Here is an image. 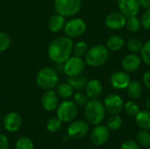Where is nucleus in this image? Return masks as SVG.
Returning <instances> with one entry per match:
<instances>
[{"instance_id": "f257e3e1", "label": "nucleus", "mask_w": 150, "mask_h": 149, "mask_svg": "<svg viewBox=\"0 0 150 149\" xmlns=\"http://www.w3.org/2000/svg\"><path fill=\"white\" fill-rule=\"evenodd\" d=\"M73 42L67 36H60L54 39L48 45L47 54L49 59L59 64L64 63L73 52Z\"/></svg>"}, {"instance_id": "f03ea898", "label": "nucleus", "mask_w": 150, "mask_h": 149, "mask_svg": "<svg viewBox=\"0 0 150 149\" xmlns=\"http://www.w3.org/2000/svg\"><path fill=\"white\" fill-rule=\"evenodd\" d=\"M105 108L104 104L98 99H91L89 101L84 109L85 119L89 124L93 126L99 125L105 117Z\"/></svg>"}, {"instance_id": "7ed1b4c3", "label": "nucleus", "mask_w": 150, "mask_h": 149, "mask_svg": "<svg viewBox=\"0 0 150 149\" xmlns=\"http://www.w3.org/2000/svg\"><path fill=\"white\" fill-rule=\"evenodd\" d=\"M109 59L108 48L101 44L93 46L88 49L85 54V63L91 67H100Z\"/></svg>"}, {"instance_id": "20e7f679", "label": "nucleus", "mask_w": 150, "mask_h": 149, "mask_svg": "<svg viewBox=\"0 0 150 149\" xmlns=\"http://www.w3.org/2000/svg\"><path fill=\"white\" fill-rule=\"evenodd\" d=\"M36 83L42 90H53L59 83L58 74L51 68H43L36 76Z\"/></svg>"}, {"instance_id": "39448f33", "label": "nucleus", "mask_w": 150, "mask_h": 149, "mask_svg": "<svg viewBox=\"0 0 150 149\" xmlns=\"http://www.w3.org/2000/svg\"><path fill=\"white\" fill-rule=\"evenodd\" d=\"M54 7L56 13L63 17L76 15L82 7V0H54Z\"/></svg>"}, {"instance_id": "423d86ee", "label": "nucleus", "mask_w": 150, "mask_h": 149, "mask_svg": "<svg viewBox=\"0 0 150 149\" xmlns=\"http://www.w3.org/2000/svg\"><path fill=\"white\" fill-rule=\"evenodd\" d=\"M85 68V61L79 56H70L63 66V71L67 76H76L82 75Z\"/></svg>"}, {"instance_id": "0eeeda50", "label": "nucleus", "mask_w": 150, "mask_h": 149, "mask_svg": "<svg viewBox=\"0 0 150 149\" xmlns=\"http://www.w3.org/2000/svg\"><path fill=\"white\" fill-rule=\"evenodd\" d=\"M77 112V106L76 103L72 101H63L57 107V118H59L62 122L73 121L76 117Z\"/></svg>"}, {"instance_id": "6e6552de", "label": "nucleus", "mask_w": 150, "mask_h": 149, "mask_svg": "<svg viewBox=\"0 0 150 149\" xmlns=\"http://www.w3.org/2000/svg\"><path fill=\"white\" fill-rule=\"evenodd\" d=\"M86 30L85 22L79 18H75L68 21L63 28L64 33L69 38H77L84 33Z\"/></svg>"}, {"instance_id": "1a4fd4ad", "label": "nucleus", "mask_w": 150, "mask_h": 149, "mask_svg": "<svg viewBox=\"0 0 150 149\" xmlns=\"http://www.w3.org/2000/svg\"><path fill=\"white\" fill-rule=\"evenodd\" d=\"M104 105L105 111L111 115H117L122 112L124 108V102L121 97L118 94H110L105 98Z\"/></svg>"}, {"instance_id": "9d476101", "label": "nucleus", "mask_w": 150, "mask_h": 149, "mask_svg": "<svg viewBox=\"0 0 150 149\" xmlns=\"http://www.w3.org/2000/svg\"><path fill=\"white\" fill-rule=\"evenodd\" d=\"M110 138V130L106 126L97 125L91 133V141L93 145L101 147L105 145Z\"/></svg>"}, {"instance_id": "9b49d317", "label": "nucleus", "mask_w": 150, "mask_h": 149, "mask_svg": "<svg viewBox=\"0 0 150 149\" xmlns=\"http://www.w3.org/2000/svg\"><path fill=\"white\" fill-rule=\"evenodd\" d=\"M118 7L126 18L136 16L141 10L138 0H118Z\"/></svg>"}, {"instance_id": "f8f14e48", "label": "nucleus", "mask_w": 150, "mask_h": 149, "mask_svg": "<svg viewBox=\"0 0 150 149\" xmlns=\"http://www.w3.org/2000/svg\"><path fill=\"white\" fill-rule=\"evenodd\" d=\"M89 125L83 120H76L68 127V134L72 139H82L88 133Z\"/></svg>"}, {"instance_id": "ddd939ff", "label": "nucleus", "mask_w": 150, "mask_h": 149, "mask_svg": "<svg viewBox=\"0 0 150 149\" xmlns=\"http://www.w3.org/2000/svg\"><path fill=\"white\" fill-rule=\"evenodd\" d=\"M131 82L129 74L127 71H116L110 78V83L114 89L123 90L127 89Z\"/></svg>"}, {"instance_id": "4468645a", "label": "nucleus", "mask_w": 150, "mask_h": 149, "mask_svg": "<svg viewBox=\"0 0 150 149\" xmlns=\"http://www.w3.org/2000/svg\"><path fill=\"white\" fill-rule=\"evenodd\" d=\"M4 126L5 130L10 133H14L19 130L22 126V119L20 115L17 112H11L7 113L3 120Z\"/></svg>"}, {"instance_id": "2eb2a0df", "label": "nucleus", "mask_w": 150, "mask_h": 149, "mask_svg": "<svg viewBox=\"0 0 150 149\" xmlns=\"http://www.w3.org/2000/svg\"><path fill=\"white\" fill-rule=\"evenodd\" d=\"M127 18L119 11H113L107 15L105 25L112 30H120L126 25Z\"/></svg>"}, {"instance_id": "dca6fc26", "label": "nucleus", "mask_w": 150, "mask_h": 149, "mask_svg": "<svg viewBox=\"0 0 150 149\" xmlns=\"http://www.w3.org/2000/svg\"><path fill=\"white\" fill-rule=\"evenodd\" d=\"M59 97L53 90H47L41 97V106L47 112H52L58 107Z\"/></svg>"}, {"instance_id": "f3484780", "label": "nucleus", "mask_w": 150, "mask_h": 149, "mask_svg": "<svg viewBox=\"0 0 150 149\" xmlns=\"http://www.w3.org/2000/svg\"><path fill=\"white\" fill-rule=\"evenodd\" d=\"M142 63L141 57L137 54H129L124 57L122 60V68L127 73H132L136 71Z\"/></svg>"}, {"instance_id": "a211bd4d", "label": "nucleus", "mask_w": 150, "mask_h": 149, "mask_svg": "<svg viewBox=\"0 0 150 149\" xmlns=\"http://www.w3.org/2000/svg\"><path fill=\"white\" fill-rule=\"evenodd\" d=\"M102 90H103L102 83L99 80L97 79H92L91 81H88L84 87L85 94L88 96L89 98L91 99H95L98 97L102 92Z\"/></svg>"}, {"instance_id": "6ab92c4d", "label": "nucleus", "mask_w": 150, "mask_h": 149, "mask_svg": "<svg viewBox=\"0 0 150 149\" xmlns=\"http://www.w3.org/2000/svg\"><path fill=\"white\" fill-rule=\"evenodd\" d=\"M66 24L65 17L55 13L52 15L48 19V28L53 32H59L63 30Z\"/></svg>"}, {"instance_id": "aec40b11", "label": "nucleus", "mask_w": 150, "mask_h": 149, "mask_svg": "<svg viewBox=\"0 0 150 149\" xmlns=\"http://www.w3.org/2000/svg\"><path fill=\"white\" fill-rule=\"evenodd\" d=\"M127 93L129 98L133 100L139 99L143 93L142 84L139 81H131L127 88Z\"/></svg>"}, {"instance_id": "412c9836", "label": "nucleus", "mask_w": 150, "mask_h": 149, "mask_svg": "<svg viewBox=\"0 0 150 149\" xmlns=\"http://www.w3.org/2000/svg\"><path fill=\"white\" fill-rule=\"evenodd\" d=\"M125 45L124 39L119 35V34H113L106 41V47L108 50H111L112 52L120 51Z\"/></svg>"}, {"instance_id": "4be33fe9", "label": "nucleus", "mask_w": 150, "mask_h": 149, "mask_svg": "<svg viewBox=\"0 0 150 149\" xmlns=\"http://www.w3.org/2000/svg\"><path fill=\"white\" fill-rule=\"evenodd\" d=\"M135 121L137 126L142 130H150V111L140 112L135 116Z\"/></svg>"}, {"instance_id": "5701e85b", "label": "nucleus", "mask_w": 150, "mask_h": 149, "mask_svg": "<svg viewBox=\"0 0 150 149\" xmlns=\"http://www.w3.org/2000/svg\"><path fill=\"white\" fill-rule=\"evenodd\" d=\"M66 82L69 84H70L74 90H80L84 89L88 81L85 76L79 75V76H68Z\"/></svg>"}, {"instance_id": "b1692460", "label": "nucleus", "mask_w": 150, "mask_h": 149, "mask_svg": "<svg viewBox=\"0 0 150 149\" xmlns=\"http://www.w3.org/2000/svg\"><path fill=\"white\" fill-rule=\"evenodd\" d=\"M56 93H57L58 97H61L62 98H64V99H68L73 96L74 89L72 88V86L70 84H69L66 82L64 83H61V84L57 85Z\"/></svg>"}, {"instance_id": "393cba45", "label": "nucleus", "mask_w": 150, "mask_h": 149, "mask_svg": "<svg viewBox=\"0 0 150 149\" xmlns=\"http://www.w3.org/2000/svg\"><path fill=\"white\" fill-rule=\"evenodd\" d=\"M126 26H127V28L128 29L129 32H136L140 31V29L142 28V25L141 19L137 16H132V17L127 18Z\"/></svg>"}, {"instance_id": "a878e982", "label": "nucleus", "mask_w": 150, "mask_h": 149, "mask_svg": "<svg viewBox=\"0 0 150 149\" xmlns=\"http://www.w3.org/2000/svg\"><path fill=\"white\" fill-rule=\"evenodd\" d=\"M122 125H123V120L119 116V114H117V115H112L109 118V119L107 120L106 126L110 131H118L119 129L121 128Z\"/></svg>"}, {"instance_id": "bb28decb", "label": "nucleus", "mask_w": 150, "mask_h": 149, "mask_svg": "<svg viewBox=\"0 0 150 149\" xmlns=\"http://www.w3.org/2000/svg\"><path fill=\"white\" fill-rule=\"evenodd\" d=\"M136 140L140 146L147 148H150V133L147 130H142L136 134Z\"/></svg>"}, {"instance_id": "cd10ccee", "label": "nucleus", "mask_w": 150, "mask_h": 149, "mask_svg": "<svg viewBox=\"0 0 150 149\" xmlns=\"http://www.w3.org/2000/svg\"><path fill=\"white\" fill-rule=\"evenodd\" d=\"M127 47L131 53L137 54V53L141 52V50L143 47V43L138 38H132V39L128 40V41L127 43Z\"/></svg>"}, {"instance_id": "c85d7f7f", "label": "nucleus", "mask_w": 150, "mask_h": 149, "mask_svg": "<svg viewBox=\"0 0 150 149\" xmlns=\"http://www.w3.org/2000/svg\"><path fill=\"white\" fill-rule=\"evenodd\" d=\"M124 110L126 113L130 117H135L141 112L140 106L134 101H128L126 103V105H124Z\"/></svg>"}, {"instance_id": "c756f323", "label": "nucleus", "mask_w": 150, "mask_h": 149, "mask_svg": "<svg viewBox=\"0 0 150 149\" xmlns=\"http://www.w3.org/2000/svg\"><path fill=\"white\" fill-rule=\"evenodd\" d=\"M62 123V121L59 118H57V117L51 118L47 122V129L50 133H56L61 129Z\"/></svg>"}, {"instance_id": "7c9ffc66", "label": "nucleus", "mask_w": 150, "mask_h": 149, "mask_svg": "<svg viewBox=\"0 0 150 149\" xmlns=\"http://www.w3.org/2000/svg\"><path fill=\"white\" fill-rule=\"evenodd\" d=\"M16 149H33L34 146H33V141L28 138V137H22L19 138L17 142H16V146H15Z\"/></svg>"}, {"instance_id": "2f4dec72", "label": "nucleus", "mask_w": 150, "mask_h": 149, "mask_svg": "<svg viewBox=\"0 0 150 149\" xmlns=\"http://www.w3.org/2000/svg\"><path fill=\"white\" fill-rule=\"evenodd\" d=\"M88 45L86 42L84 41H78L74 47H73V52L75 54V55L79 56V57H83L85 56L87 51H88Z\"/></svg>"}, {"instance_id": "473e14b6", "label": "nucleus", "mask_w": 150, "mask_h": 149, "mask_svg": "<svg viewBox=\"0 0 150 149\" xmlns=\"http://www.w3.org/2000/svg\"><path fill=\"white\" fill-rule=\"evenodd\" d=\"M11 46V39L9 35L4 32H0V53L6 51Z\"/></svg>"}, {"instance_id": "72a5a7b5", "label": "nucleus", "mask_w": 150, "mask_h": 149, "mask_svg": "<svg viewBox=\"0 0 150 149\" xmlns=\"http://www.w3.org/2000/svg\"><path fill=\"white\" fill-rule=\"evenodd\" d=\"M141 55L143 61L150 66V40L143 45L141 50Z\"/></svg>"}, {"instance_id": "f704fd0d", "label": "nucleus", "mask_w": 150, "mask_h": 149, "mask_svg": "<svg viewBox=\"0 0 150 149\" xmlns=\"http://www.w3.org/2000/svg\"><path fill=\"white\" fill-rule=\"evenodd\" d=\"M74 102L76 105L79 106H85L86 104L89 102V97L85 93L83 92H76L74 95Z\"/></svg>"}, {"instance_id": "c9c22d12", "label": "nucleus", "mask_w": 150, "mask_h": 149, "mask_svg": "<svg viewBox=\"0 0 150 149\" xmlns=\"http://www.w3.org/2000/svg\"><path fill=\"white\" fill-rule=\"evenodd\" d=\"M142 25L147 29V30H150V9H146V11L143 12L142 18Z\"/></svg>"}, {"instance_id": "e433bc0d", "label": "nucleus", "mask_w": 150, "mask_h": 149, "mask_svg": "<svg viewBox=\"0 0 150 149\" xmlns=\"http://www.w3.org/2000/svg\"><path fill=\"white\" fill-rule=\"evenodd\" d=\"M120 149H140V145L134 141H127L122 143Z\"/></svg>"}, {"instance_id": "4c0bfd02", "label": "nucleus", "mask_w": 150, "mask_h": 149, "mask_svg": "<svg viewBox=\"0 0 150 149\" xmlns=\"http://www.w3.org/2000/svg\"><path fill=\"white\" fill-rule=\"evenodd\" d=\"M9 148V141L4 134L0 133V149Z\"/></svg>"}, {"instance_id": "58836bf2", "label": "nucleus", "mask_w": 150, "mask_h": 149, "mask_svg": "<svg viewBox=\"0 0 150 149\" xmlns=\"http://www.w3.org/2000/svg\"><path fill=\"white\" fill-rule=\"evenodd\" d=\"M143 83L146 88L150 91V70H148L147 72L144 73L143 75Z\"/></svg>"}, {"instance_id": "ea45409f", "label": "nucleus", "mask_w": 150, "mask_h": 149, "mask_svg": "<svg viewBox=\"0 0 150 149\" xmlns=\"http://www.w3.org/2000/svg\"><path fill=\"white\" fill-rule=\"evenodd\" d=\"M141 7L145 9H150V0H138Z\"/></svg>"}, {"instance_id": "a19ab883", "label": "nucleus", "mask_w": 150, "mask_h": 149, "mask_svg": "<svg viewBox=\"0 0 150 149\" xmlns=\"http://www.w3.org/2000/svg\"><path fill=\"white\" fill-rule=\"evenodd\" d=\"M146 107L149 111H150V96L148 97V98L146 100Z\"/></svg>"}, {"instance_id": "79ce46f5", "label": "nucleus", "mask_w": 150, "mask_h": 149, "mask_svg": "<svg viewBox=\"0 0 150 149\" xmlns=\"http://www.w3.org/2000/svg\"><path fill=\"white\" fill-rule=\"evenodd\" d=\"M145 149H150V148H145Z\"/></svg>"}]
</instances>
